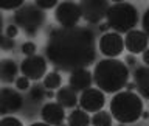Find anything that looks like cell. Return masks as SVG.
<instances>
[{
  "instance_id": "f546056e",
  "label": "cell",
  "mask_w": 149,
  "mask_h": 126,
  "mask_svg": "<svg viewBox=\"0 0 149 126\" xmlns=\"http://www.w3.org/2000/svg\"><path fill=\"white\" fill-rule=\"evenodd\" d=\"M124 64L127 65V69L129 67H135V65H137V59H135L132 55H129V56H126V58H124Z\"/></svg>"
},
{
  "instance_id": "4dcf8cb0",
  "label": "cell",
  "mask_w": 149,
  "mask_h": 126,
  "mask_svg": "<svg viewBox=\"0 0 149 126\" xmlns=\"http://www.w3.org/2000/svg\"><path fill=\"white\" fill-rule=\"evenodd\" d=\"M141 59H143V62L146 65H149V47L141 53Z\"/></svg>"
},
{
  "instance_id": "2e32d148",
  "label": "cell",
  "mask_w": 149,
  "mask_h": 126,
  "mask_svg": "<svg viewBox=\"0 0 149 126\" xmlns=\"http://www.w3.org/2000/svg\"><path fill=\"white\" fill-rule=\"evenodd\" d=\"M54 98H56V103L61 104L64 109H73L79 103L78 92H74L70 86H61L58 92L54 93Z\"/></svg>"
},
{
  "instance_id": "74e56055",
  "label": "cell",
  "mask_w": 149,
  "mask_h": 126,
  "mask_svg": "<svg viewBox=\"0 0 149 126\" xmlns=\"http://www.w3.org/2000/svg\"><path fill=\"white\" fill-rule=\"evenodd\" d=\"M118 126H126V125H118Z\"/></svg>"
},
{
  "instance_id": "3957f363",
  "label": "cell",
  "mask_w": 149,
  "mask_h": 126,
  "mask_svg": "<svg viewBox=\"0 0 149 126\" xmlns=\"http://www.w3.org/2000/svg\"><path fill=\"white\" fill-rule=\"evenodd\" d=\"M112 118L120 125H130L141 118L143 114V98L135 92L121 90L112 97L110 101Z\"/></svg>"
},
{
  "instance_id": "ac0fdd59",
  "label": "cell",
  "mask_w": 149,
  "mask_h": 126,
  "mask_svg": "<svg viewBox=\"0 0 149 126\" xmlns=\"http://www.w3.org/2000/svg\"><path fill=\"white\" fill-rule=\"evenodd\" d=\"M67 123H68L67 126H90V117L81 107L79 109L74 107L67 117Z\"/></svg>"
},
{
  "instance_id": "4fadbf2b",
  "label": "cell",
  "mask_w": 149,
  "mask_h": 126,
  "mask_svg": "<svg viewBox=\"0 0 149 126\" xmlns=\"http://www.w3.org/2000/svg\"><path fill=\"white\" fill-rule=\"evenodd\" d=\"M42 121L50 126H59L65 120V109L58 103H47L40 109Z\"/></svg>"
},
{
  "instance_id": "7a4b0ae2",
  "label": "cell",
  "mask_w": 149,
  "mask_h": 126,
  "mask_svg": "<svg viewBox=\"0 0 149 126\" xmlns=\"http://www.w3.org/2000/svg\"><path fill=\"white\" fill-rule=\"evenodd\" d=\"M92 75L96 89L104 93H118L129 83L130 72L124 61L118 58H106L95 64Z\"/></svg>"
},
{
  "instance_id": "44dd1931",
  "label": "cell",
  "mask_w": 149,
  "mask_h": 126,
  "mask_svg": "<svg viewBox=\"0 0 149 126\" xmlns=\"http://www.w3.org/2000/svg\"><path fill=\"white\" fill-rule=\"evenodd\" d=\"M23 5V0H0V9L5 11H17Z\"/></svg>"
},
{
  "instance_id": "5b68a950",
  "label": "cell",
  "mask_w": 149,
  "mask_h": 126,
  "mask_svg": "<svg viewBox=\"0 0 149 126\" xmlns=\"http://www.w3.org/2000/svg\"><path fill=\"white\" fill-rule=\"evenodd\" d=\"M45 22V11L36 5H23L14 11V25L22 28L28 36H34Z\"/></svg>"
},
{
  "instance_id": "ba28073f",
  "label": "cell",
  "mask_w": 149,
  "mask_h": 126,
  "mask_svg": "<svg viewBox=\"0 0 149 126\" xmlns=\"http://www.w3.org/2000/svg\"><path fill=\"white\" fill-rule=\"evenodd\" d=\"M20 72L23 76H26L30 81H39L47 75V59L40 55H33V56H26L25 59L20 62Z\"/></svg>"
},
{
  "instance_id": "ffe728a7",
  "label": "cell",
  "mask_w": 149,
  "mask_h": 126,
  "mask_svg": "<svg viewBox=\"0 0 149 126\" xmlns=\"http://www.w3.org/2000/svg\"><path fill=\"white\" fill-rule=\"evenodd\" d=\"M62 86V76L58 72H50L44 76V87L48 89V90H53V89H59Z\"/></svg>"
},
{
  "instance_id": "d590c367",
  "label": "cell",
  "mask_w": 149,
  "mask_h": 126,
  "mask_svg": "<svg viewBox=\"0 0 149 126\" xmlns=\"http://www.w3.org/2000/svg\"><path fill=\"white\" fill-rule=\"evenodd\" d=\"M45 97H47V98H51V97H54V93L51 92V90H47V92H45Z\"/></svg>"
},
{
  "instance_id": "d6986e66",
  "label": "cell",
  "mask_w": 149,
  "mask_h": 126,
  "mask_svg": "<svg viewBox=\"0 0 149 126\" xmlns=\"http://www.w3.org/2000/svg\"><path fill=\"white\" fill-rule=\"evenodd\" d=\"M112 114L107 111H98L95 112V115L90 118V125L93 126H112Z\"/></svg>"
},
{
  "instance_id": "5bb4252c",
  "label": "cell",
  "mask_w": 149,
  "mask_h": 126,
  "mask_svg": "<svg viewBox=\"0 0 149 126\" xmlns=\"http://www.w3.org/2000/svg\"><path fill=\"white\" fill-rule=\"evenodd\" d=\"M93 84V75L88 69H78L70 73L68 78V86L74 92H84L90 89Z\"/></svg>"
},
{
  "instance_id": "d4e9b609",
  "label": "cell",
  "mask_w": 149,
  "mask_h": 126,
  "mask_svg": "<svg viewBox=\"0 0 149 126\" xmlns=\"http://www.w3.org/2000/svg\"><path fill=\"white\" fill-rule=\"evenodd\" d=\"M16 89L17 90H30V87H31V84H30V79H28L26 76H17L16 81Z\"/></svg>"
},
{
  "instance_id": "8992f818",
  "label": "cell",
  "mask_w": 149,
  "mask_h": 126,
  "mask_svg": "<svg viewBox=\"0 0 149 126\" xmlns=\"http://www.w3.org/2000/svg\"><path fill=\"white\" fill-rule=\"evenodd\" d=\"M81 9L74 2H61L54 8V19L61 25V28H74L81 20Z\"/></svg>"
},
{
  "instance_id": "8fae6325",
  "label": "cell",
  "mask_w": 149,
  "mask_h": 126,
  "mask_svg": "<svg viewBox=\"0 0 149 126\" xmlns=\"http://www.w3.org/2000/svg\"><path fill=\"white\" fill-rule=\"evenodd\" d=\"M106 104V95L104 92H101L100 89H87V90L81 92L79 97V106L82 111L86 112H98L102 111V107Z\"/></svg>"
},
{
  "instance_id": "52a82bcc",
  "label": "cell",
  "mask_w": 149,
  "mask_h": 126,
  "mask_svg": "<svg viewBox=\"0 0 149 126\" xmlns=\"http://www.w3.org/2000/svg\"><path fill=\"white\" fill-rule=\"evenodd\" d=\"M81 9V16L88 23H100L102 19H106L109 2L107 0H81L78 3Z\"/></svg>"
},
{
  "instance_id": "603a6c76",
  "label": "cell",
  "mask_w": 149,
  "mask_h": 126,
  "mask_svg": "<svg viewBox=\"0 0 149 126\" xmlns=\"http://www.w3.org/2000/svg\"><path fill=\"white\" fill-rule=\"evenodd\" d=\"M20 51L23 55H25V58L26 56H33V55H36V51H37V47L34 42H31V41H28V42H23L22 47H20Z\"/></svg>"
},
{
  "instance_id": "d6a6232c",
  "label": "cell",
  "mask_w": 149,
  "mask_h": 126,
  "mask_svg": "<svg viewBox=\"0 0 149 126\" xmlns=\"http://www.w3.org/2000/svg\"><path fill=\"white\" fill-rule=\"evenodd\" d=\"M126 87H127L129 92H132L134 89H135V83H127V84H126Z\"/></svg>"
},
{
  "instance_id": "1f68e13d",
  "label": "cell",
  "mask_w": 149,
  "mask_h": 126,
  "mask_svg": "<svg viewBox=\"0 0 149 126\" xmlns=\"http://www.w3.org/2000/svg\"><path fill=\"white\" fill-rule=\"evenodd\" d=\"M3 17H2V14H0V39H2V36H3Z\"/></svg>"
},
{
  "instance_id": "9a60e30c",
  "label": "cell",
  "mask_w": 149,
  "mask_h": 126,
  "mask_svg": "<svg viewBox=\"0 0 149 126\" xmlns=\"http://www.w3.org/2000/svg\"><path fill=\"white\" fill-rule=\"evenodd\" d=\"M134 83L138 95L149 100V65H141L134 70Z\"/></svg>"
},
{
  "instance_id": "7402d4cb",
  "label": "cell",
  "mask_w": 149,
  "mask_h": 126,
  "mask_svg": "<svg viewBox=\"0 0 149 126\" xmlns=\"http://www.w3.org/2000/svg\"><path fill=\"white\" fill-rule=\"evenodd\" d=\"M30 97L34 101H42L45 98V87L40 86V84H36V86L30 87Z\"/></svg>"
},
{
  "instance_id": "7c38bea8",
  "label": "cell",
  "mask_w": 149,
  "mask_h": 126,
  "mask_svg": "<svg viewBox=\"0 0 149 126\" xmlns=\"http://www.w3.org/2000/svg\"><path fill=\"white\" fill-rule=\"evenodd\" d=\"M149 39L143 33V30H132L126 33L124 37V47L130 55H140L148 48Z\"/></svg>"
},
{
  "instance_id": "f1b7e54d",
  "label": "cell",
  "mask_w": 149,
  "mask_h": 126,
  "mask_svg": "<svg viewBox=\"0 0 149 126\" xmlns=\"http://www.w3.org/2000/svg\"><path fill=\"white\" fill-rule=\"evenodd\" d=\"M141 27H143V33L148 36V39H149V8H148L146 11H144V14H143Z\"/></svg>"
},
{
  "instance_id": "cb8c5ba5",
  "label": "cell",
  "mask_w": 149,
  "mask_h": 126,
  "mask_svg": "<svg viewBox=\"0 0 149 126\" xmlns=\"http://www.w3.org/2000/svg\"><path fill=\"white\" fill-rule=\"evenodd\" d=\"M34 5L40 9H51V8H56L59 5V0H34Z\"/></svg>"
},
{
  "instance_id": "6da1fadb",
  "label": "cell",
  "mask_w": 149,
  "mask_h": 126,
  "mask_svg": "<svg viewBox=\"0 0 149 126\" xmlns=\"http://www.w3.org/2000/svg\"><path fill=\"white\" fill-rule=\"evenodd\" d=\"M45 56L56 70L72 73L95 62L96 42L92 30L82 27L54 28L45 45Z\"/></svg>"
},
{
  "instance_id": "836d02e7",
  "label": "cell",
  "mask_w": 149,
  "mask_h": 126,
  "mask_svg": "<svg viewBox=\"0 0 149 126\" xmlns=\"http://www.w3.org/2000/svg\"><path fill=\"white\" fill-rule=\"evenodd\" d=\"M107 28H109V25H107V23H100V30H101V31L107 33Z\"/></svg>"
},
{
  "instance_id": "e575fe53",
  "label": "cell",
  "mask_w": 149,
  "mask_h": 126,
  "mask_svg": "<svg viewBox=\"0 0 149 126\" xmlns=\"http://www.w3.org/2000/svg\"><path fill=\"white\" fill-rule=\"evenodd\" d=\"M30 126H50V125L44 123V121H36V123H31Z\"/></svg>"
},
{
  "instance_id": "484cf974",
  "label": "cell",
  "mask_w": 149,
  "mask_h": 126,
  "mask_svg": "<svg viewBox=\"0 0 149 126\" xmlns=\"http://www.w3.org/2000/svg\"><path fill=\"white\" fill-rule=\"evenodd\" d=\"M0 126H23L22 120H19L17 117H3L2 120H0Z\"/></svg>"
},
{
  "instance_id": "8d00e7d4",
  "label": "cell",
  "mask_w": 149,
  "mask_h": 126,
  "mask_svg": "<svg viewBox=\"0 0 149 126\" xmlns=\"http://www.w3.org/2000/svg\"><path fill=\"white\" fill-rule=\"evenodd\" d=\"M148 117H149V112H144V111H143V114H141V118H148Z\"/></svg>"
},
{
  "instance_id": "83f0119b",
  "label": "cell",
  "mask_w": 149,
  "mask_h": 126,
  "mask_svg": "<svg viewBox=\"0 0 149 126\" xmlns=\"http://www.w3.org/2000/svg\"><path fill=\"white\" fill-rule=\"evenodd\" d=\"M0 48H3L5 51L13 50L14 48V39H8V37L3 34L2 39H0Z\"/></svg>"
},
{
  "instance_id": "4316f807",
  "label": "cell",
  "mask_w": 149,
  "mask_h": 126,
  "mask_svg": "<svg viewBox=\"0 0 149 126\" xmlns=\"http://www.w3.org/2000/svg\"><path fill=\"white\" fill-rule=\"evenodd\" d=\"M17 34H19V27L14 25V23H11V25H8L5 28V36H6L8 39H16Z\"/></svg>"
},
{
  "instance_id": "30bf717a",
  "label": "cell",
  "mask_w": 149,
  "mask_h": 126,
  "mask_svg": "<svg viewBox=\"0 0 149 126\" xmlns=\"http://www.w3.org/2000/svg\"><path fill=\"white\" fill-rule=\"evenodd\" d=\"M23 106V97L20 92L11 87L0 89V114H13L20 111Z\"/></svg>"
},
{
  "instance_id": "e0dca14e",
  "label": "cell",
  "mask_w": 149,
  "mask_h": 126,
  "mask_svg": "<svg viewBox=\"0 0 149 126\" xmlns=\"http://www.w3.org/2000/svg\"><path fill=\"white\" fill-rule=\"evenodd\" d=\"M19 70L20 69L17 67V64L14 62L13 59H9V58L0 59V81L5 83V84L16 81Z\"/></svg>"
},
{
  "instance_id": "9c48e42d",
  "label": "cell",
  "mask_w": 149,
  "mask_h": 126,
  "mask_svg": "<svg viewBox=\"0 0 149 126\" xmlns=\"http://www.w3.org/2000/svg\"><path fill=\"white\" fill-rule=\"evenodd\" d=\"M100 51L106 58H118L124 51L123 36L113 31H107L100 37Z\"/></svg>"
},
{
  "instance_id": "277c9868",
  "label": "cell",
  "mask_w": 149,
  "mask_h": 126,
  "mask_svg": "<svg viewBox=\"0 0 149 126\" xmlns=\"http://www.w3.org/2000/svg\"><path fill=\"white\" fill-rule=\"evenodd\" d=\"M138 20V9L132 3L121 2V0H116V3L110 5L106 14V23L109 28H112V31L118 34L135 30Z\"/></svg>"
}]
</instances>
